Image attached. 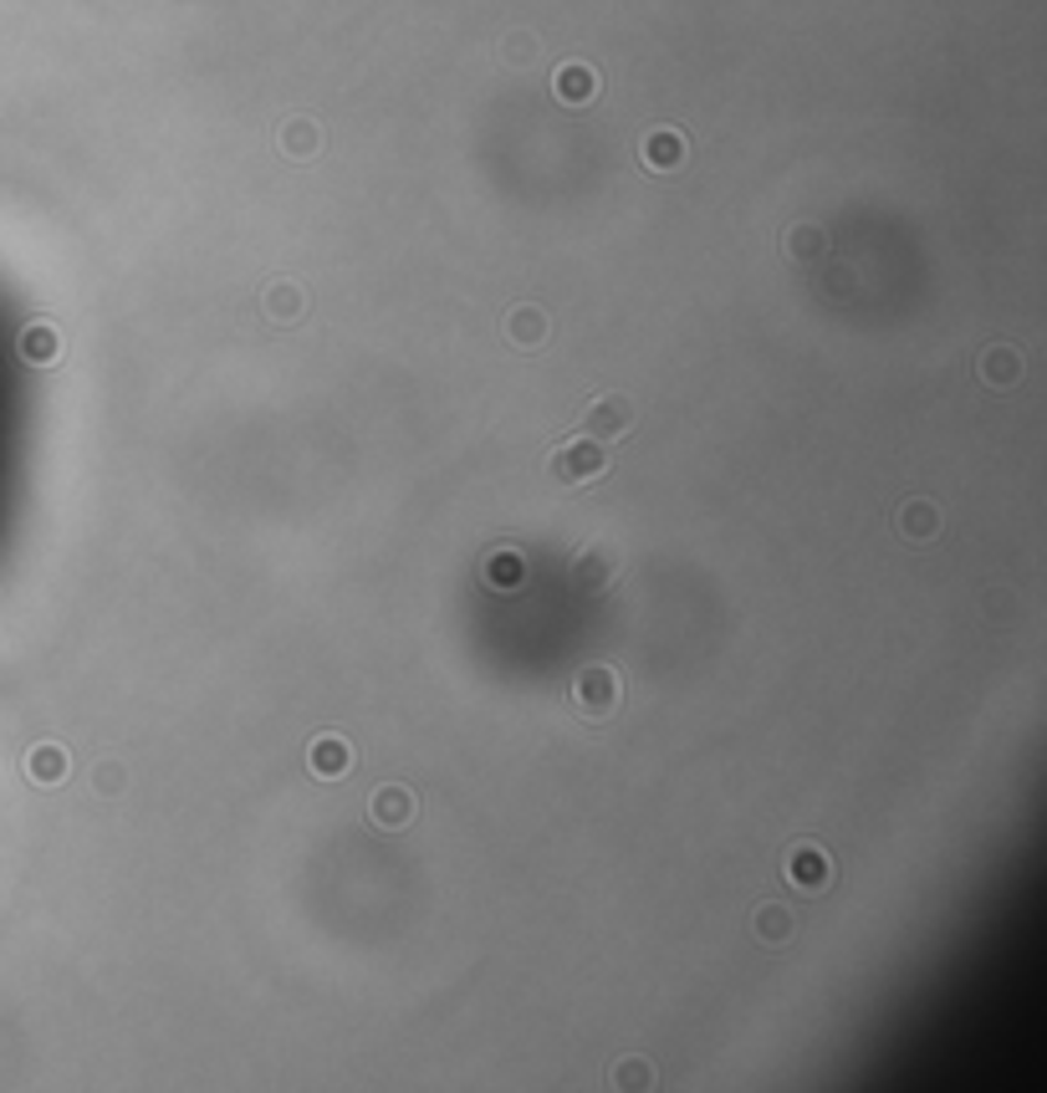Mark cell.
I'll use <instances>...</instances> for the list:
<instances>
[{"mask_svg": "<svg viewBox=\"0 0 1047 1093\" xmlns=\"http://www.w3.org/2000/svg\"><path fill=\"white\" fill-rule=\"evenodd\" d=\"M603 470H608V455H603L598 440H587V435L562 440V445L547 455V476L558 480V486H583V480H598Z\"/></svg>", "mask_w": 1047, "mask_h": 1093, "instance_id": "1", "label": "cell"}, {"mask_svg": "<svg viewBox=\"0 0 1047 1093\" xmlns=\"http://www.w3.org/2000/svg\"><path fill=\"white\" fill-rule=\"evenodd\" d=\"M573 705L587 715V721H608V715L618 711V674H614V664H587V670H578Z\"/></svg>", "mask_w": 1047, "mask_h": 1093, "instance_id": "2", "label": "cell"}, {"mask_svg": "<svg viewBox=\"0 0 1047 1093\" xmlns=\"http://www.w3.org/2000/svg\"><path fill=\"white\" fill-rule=\"evenodd\" d=\"M634 404H628L624 393H598L593 404H587L583 424H578V435L587 440H598V445H608V440H628V430H634Z\"/></svg>", "mask_w": 1047, "mask_h": 1093, "instance_id": "3", "label": "cell"}, {"mask_svg": "<svg viewBox=\"0 0 1047 1093\" xmlns=\"http://www.w3.org/2000/svg\"><path fill=\"white\" fill-rule=\"evenodd\" d=\"M618 546L614 542H587L583 552L573 558V583L578 593H603V588H614V577H618Z\"/></svg>", "mask_w": 1047, "mask_h": 1093, "instance_id": "4", "label": "cell"}, {"mask_svg": "<svg viewBox=\"0 0 1047 1093\" xmlns=\"http://www.w3.org/2000/svg\"><path fill=\"white\" fill-rule=\"evenodd\" d=\"M368 818H374V827H384V833H399V827L414 823V792L399 782H384L368 798Z\"/></svg>", "mask_w": 1047, "mask_h": 1093, "instance_id": "5", "label": "cell"}, {"mask_svg": "<svg viewBox=\"0 0 1047 1093\" xmlns=\"http://www.w3.org/2000/svg\"><path fill=\"white\" fill-rule=\"evenodd\" d=\"M828 879H833V864H828V854L818 843H797L792 854H787V884H797L802 895L828 889Z\"/></svg>", "mask_w": 1047, "mask_h": 1093, "instance_id": "6", "label": "cell"}, {"mask_svg": "<svg viewBox=\"0 0 1047 1093\" xmlns=\"http://www.w3.org/2000/svg\"><path fill=\"white\" fill-rule=\"evenodd\" d=\"M684 159H690V143H684V133H674V128H655L639 149V164L655 169V174H670V169H680Z\"/></svg>", "mask_w": 1047, "mask_h": 1093, "instance_id": "7", "label": "cell"}, {"mask_svg": "<svg viewBox=\"0 0 1047 1093\" xmlns=\"http://www.w3.org/2000/svg\"><path fill=\"white\" fill-rule=\"evenodd\" d=\"M552 93H558V102H568V108H583V102L598 98V72L583 67V62H568V67H558V77H552Z\"/></svg>", "mask_w": 1047, "mask_h": 1093, "instance_id": "8", "label": "cell"}, {"mask_svg": "<svg viewBox=\"0 0 1047 1093\" xmlns=\"http://www.w3.org/2000/svg\"><path fill=\"white\" fill-rule=\"evenodd\" d=\"M353 761H358V757H353V746L337 742V736H317V742H312V751H307L312 777H343Z\"/></svg>", "mask_w": 1047, "mask_h": 1093, "instance_id": "9", "label": "cell"}, {"mask_svg": "<svg viewBox=\"0 0 1047 1093\" xmlns=\"http://www.w3.org/2000/svg\"><path fill=\"white\" fill-rule=\"evenodd\" d=\"M936 532H940V506L936 501H920V496H915V501L899 506V537H905V542H930Z\"/></svg>", "mask_w": 1047, "mask_h": 1093, "instance_id": "10", "label": "cell"}, {"mask_svg": "<svg viewBox=\"0 0 1047 1093\" xmlns=\"http://www.w3.org/2000/svg\"><path fill=\"white\" fill-rule=\"evenodd\" d=\"M981 379L992 383V389H1012L1022 379V353L1006 348V343H992V348L981 353Z\"/></svg>", "mask_w": 1047, "mask_h": 1093, "instance_id": "11", "label": "cell"}, {"mask_svg": "<svg viewBox=\"0 0 1047 1093\" xmlns=\"http://www.w3.org/2000/svg\"><path fill=\"white\" fill-rule=\"evenodd\" d=\"M277 143H281V154L287 159H312L322 149V128L312 123V118H287L281 133H277Z\"/></svg>", "mask_w": 1047, "mask_h": 1093, "instance_id": "12", "label": "cell"}, {"mask_svg": "<svg viewBox=\"0 0 1047 1093\" xmlns=\"http://www.w3.org/2000/svg\"><path fill=\"white\" fill-rule=\"evenodd\" d=\"M506 337L517 343V348H542L547 343V312L542 307H517L511 317H506Z\"/></svg>", "mask_w": 1047, "mask_h": 1093, "instance_id": "13", "label": "cell"}, {"mask_svg": "<svg viewBox=\"0 0 1047 1093\" xmlns=\"http://www.w3.org/2000/svg\"><path fill=\"white\" fill-rule=\"evenodd\" d=\"M752 930L767 940V945H787V940L797 935V920H792V910H782V905H762L756 920H752Z\"/></svg>", "mask_w": 1047, "mask_h": 1093, "instance_id": "14", "label": "cell"}, {"mask_svg": "<svg viewBox=\"0 0 1047 1093\" xmlns=\"http://www.w3.org/2000/svg\"><path fill=\"white\" fill-rule=\"evenodd\" d=\"M302 307H307V302H302V292H296L292 281H271V286H266V317H271V323H296Z\"/></svg>", "mask_w": 1047, "mask_h": 1093, "instance_id": "15", "label": "cell"}, {"mask_svg": "<svg viewBox=\"0 0 1047 1093\" xmlns=\"http://www.w3.org/2000/svg\"><path fill=\"white\" fill-rule=\"evenodd\" d=\"M67 767H72V761H67V751H62V746H36V751H31V761H26V771L42 787L62 782V777H67Z\"/></svg>", "mask_w": 1047, "mask_h": 1093, "instance_id": "16", "label": "cell"}, {"mask_svg": "<svg viewBox=\"0 0 1047 1093\" xmlns=\"http://www.w3.org/2000/svg\"><path fill=\"white\" fill-rule=\"evenodd\" d=\"M823 251H828V240L818 225H792V230H787V256H792V261H818Z\"/></svg>", "mask_w": 1047, "mask_h": 1093, "instance_id": "17", "label": "cell"}, {"mask_svg": "<svg viewBox=\"0 0 1047 1093\" xmlns=\"http://www.w3.org/2000/svg\"><path fill=\"white\" fill-rule=\"evenodd\" d=\"M21 353H26L31 364H46V358H56V333L46 323L26 327V333H21Z\"/></svg>", "mask_w": 1047, "mask_h": 1093, "instance_id": "18", "label": "cell"}, {"mask_svg": "<svg viewBox=\"0 0 1047 1093\" xmlns=\"http://www.w3.org/2000/svg\"><path fill=\"white\" fill-rule=\"evenodd\" d=\"M486 577H490V588H517L521 583V558L517 552H496V558L486 562Z\"/></svg>", "mask_w": 1047, "mask_h": 1093, "instance_id": "19", "label": "cell"}, {"mask_svg": "<svg viewBox=\"0 0 1047 1093\" xmlns=\"http://www.w3.org/2000/svg\"><path fill=\"white\" fill-rule=\"evenodd\" d=\"M614 1083H618V1089H649V1083H655V1068L644 1063V1058H639V1063L628 1058V1063L614 1068Z\"/></svg>", "mask_w": 1047, "mask_h": 1093, "instance_id": "20", "label": "cell"}, {"mask_svg": "<svg viewBox=\"0 0 1047 1093\" xmlns=\"http://www.w3.org/2000/svg\"><path fill=\"white\" fill-rule=\"evenodd\" d=\"M93 787H98V792H108V798H112V792H123V767H118V761H102V767L93 771Z\"/></svg>", "mask_w": 1047, "mask_h": 1093, "instance_id": "21", "label": "cell"}, {"mask_svg": "<svg viewBox=\"0 0 1047 1093\" xmlns=\"http://www.w3.org/2000/svg\"><path fill=\"white\" fill-rule=\"evenodd\" d=\"M501 52H506V62H531V56H537V42H531L527 31H521V36H506Z\"/></svg>", "mask_w": 1047, "mask_h": 1093, "instance_id": "22", "label": "cell"}]
</instances>
